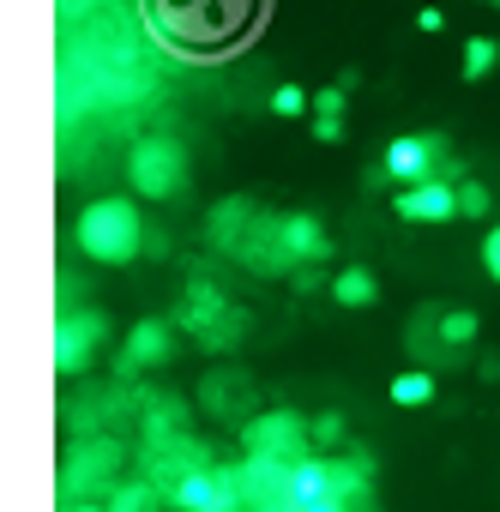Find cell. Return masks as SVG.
Masks as SVG:
<instances>
[{
  "label": "cell",
  "mask_w": 500,
  "mask_h": 512,
  "mask_svg": "<svg viewBox=\"0 0 500 512\" xmlns=\"http://www.w3.org/2000/svg\"><path fill=\"white\" fill-rule=\"evenodd\" d=\"M73 241H79L85 260H97V266H127V260H139V253H145L139 205L121 199V193L91 199V205L79 211V223H73Z\"/></svg>",
  "instance_id": "6da1fadb"
},
{
  "label": "cell",
  "mask_w": 500,
  "mask_h": 512,
  "mask_svg": "<svg viewBox=\"0 0 500 512\" xmlns=\"http://www.w3.org/2000/svg\"><path fill=\"white\" fill-rule=\"evenodd\" d=\"M127 181H133V193H145V199H175V193L187 187V151H181V139H169V133L139 139V145L127 151Z\"/></svg>",
  "instance_id": "7a4b0ae2"
},
{
  "label": "cell",
  "mask_w": 500,
  "mask_h": 512,
  "mask_svg": "<svg viewBox=\"0 0 500 512\" xmlns=\"http://www.w3.org/2000/svg\"><path fill=\"white\" fill-rule=\"evenodd\" d=\"M115 470H121V440L109 434H91L67 452V470H61V494L67 500H91L97 488H115Z\"/></svg>",
  "instance_id": "3957f363"
},
{
  "label": "cell",
  "mask_w": 500,
  "mask_h": 512,
  "mask_svg": "<svg viewBox=\"0 0 500 512\" xmlns=\"http://www.w3.org/2000/svg\"><path fill=\"white\" fill-rule=\"evenodd\" d=\"M241 446L296 464V458H308V422L296 410H254V416L241 422Z\"/></svg>",
  "instance_id": "277c9868"
},
{
  "label": "cell",
  "mask_w": 500,
  "mask_h": 512,
  "mask_svg": "<svg viewBox=\"0 0 500 512\" xmlns=\"http://www.w3.org/2000/svg\"><path fill=\"white\" fill-rule=\"evenodd\" d=\"M380 175L398 181V187H410V181H422V175H452V181H458V163L446 157V139H440V133H410V139H392V145H386Z\"/></svg>",
  "instance_id": "5b68a950"
},
{
  "label": "cell",
  "mask_w": 500,
  "mask_h": 512,
  "mask_svg": "<svg viewBox=\"0 0 500 512\" xmlns=\"http://www.w3.org/2000/svg\"><path fill=\"white\" fill-rule=\"evenodd\" d=\"M169 500H175L181 512H241V470L199 464V470H187V476L169 488Z\"/></svg>",
  "instance_id": "8992f818"
},
{
  "label": "cell",
  "mask_w": 500,
  "mask_h": 512,
  "mask_svg": "<svg viewBox=\"0 0 500 512\" xmlns=\"http://www.w3.org/2000/svg\"><path fill=\"white\" fill-rule=\"evenodd\" d=\"M392 211L404 223H452L458 217V181L452 175H422L392 193Z\"/></svg>",
  "instance_id": "52a82bcc"
},
{
  "label": "cell",
  "mask_w": 500,
  "mask_h": 512,
  "mask_svg": "<svg viewBox=\"0 0 500 512\" xmlns=\"http://www.w3.org/2000/svg\"><path fill=\"white\" fill-rule=\"evenodd\" d=\"M181 326H187V332H199V344H211V350H229V344L241 338V314H229V308H223V296H217L211 284H193V290H187Z\"/></svg>",
  "instance_id": "ba28073f"
},
{
  "label": "cell",
  "mask_w": 500,
  "mask_h": 512,
  "mask_svg": "<svg viewBox=\"0 0 500 512\" xmlns=\"http://www.w3.org/2000/svg\"><path fill=\"white\" fill-rule=\"evenodd\" d=\"M103 338H109V320H103L97 308L61 314V326H55V368H61V374H79V368L97 356Z\"/></svg>",
  "instance_id": "9c48e42d"
},
{
  "label": "cell",
  "mask_w": 500,
  "mask_h": 512,
  "mask_svg": "<svg viewBox=\"0 0 500 512\" xmlns=\"http://www.w3.org/2000/svg\"><path fill=\"white\" fill-rule=\"evenodd\" d=\"M169 350H175V326H169V320H139V326L127 332L121 368H127V374H139V368H157V362H169Z\"/></svg>",
  "instance_id": "30bf717a"
},
{
  "label": "cell",
  "mask_w": 500,
  "mask_h": 512,
  "mask_svg": "<svg viewBox=\"0 0 500 512\" xmlns=\"http://www.w3.org/2000/svg\"><path fill=\"white\" fill-rule=\"evenodd\" d=\"M278 241H284V253H290V266L302 260H326L332 253V241H326V229H320V217H308V211H296V217H278Z\"/></svg>",
  "instance_id": "8fae6325"
},
{
  "label": "cell",
  "mask_w": 500,
  "mask_h": 512,
  "mask_svg": "<svg viewBox=\"0 0 500 512\" xmlns=\"http://www.w3.org/2000/svg\"><path fill=\"white\" fill-rule=\"evenodd\" d=\"M326 290H332V302H338V308H368V302L380 296L374 272H362V266H344V272H338V278H332Z\"/></svg>",
  "instance_id": "7c38bea8"
},
{
  "label": "cell",
  "mask_w": 500,
  "mask_h": 512,
  "mask_svg": "<svg viewBox=\"0 0 500 512\" xmlns=\"http://www.w3.org/2000/svg\"><path fill=\"white\" fill-rule=\"evenodd\" d=\"M386 398H392V404H404V410H422V404H434V380H428L422 368H410V374H392Z\"/></svg>",
  "instance_id": "4fadbf2b"
},
{
  "label": "cell",
  "mask_w": 500,
  "mask_h": 512,
  "mask_svg": "<svg viewBox=\"0 0 500 512\" xmlns=\"http://www.w3.org/2000/svg\"><path fill=\"white\" fill-rule=\"evenodd\" d=\"M103 512H157V482H115Z\"/></svg>",
  "instance_id": "5bb4252c"
},
{
  "label": "cell",
  "mask_w": 500,
  "mask_h": 512,
  "mask_svg": "<svg viewBox=\"0 0 500 512\" xmlns=\"http://www.w3.org/2000/svg\"><path fill=\"white\" fill-rule=\"evenodd\" d=\"M500 67V43L494 37H470L464 43V79H488Z\"/></svg>",
  "instance_id": "9a60e30c"
},
{
  "label": "cell",
  "mask_w": 500,
  "mask_h": 512,
  "mask_svg": "<svg viewBox=\"0 0 500 512\" xmlns=\"http://www.w3.org/2000/svg\"><path fill=\"white\" fill-rule=\"evenodd\" d=\"M470 338H476V314H470V308H452V314H440V344L464 350Z\"/></svg>",
  "instance_id": "2e32d148"
},
{
  "label": "cell",
  "mask_w": 500,
  "mask_h": 512,
  "mask_svg": "<svg viewBox=\"0 0 500 512\" xmlns=\"http://www.w3.org/2000/svg\"><path fill=\"white\" fill-rule=\"evenodd\" d=\"M272 109H278L284 121H296V115H308L314 103H308V91H302V85H278V91H272Z\"/></svg>",
  "instance_id": "e0dca14e"
},
{
  "label": "cell",
  "mask_w": 500,
  "mask_h": 512,
  "mask_svg": "<svg viewBox=\"0 0 500 512\" xmlns=\"http://www.w3.org/2000/svg\"><path fill=\"white\" fill-rule=\"evenodd\" d=\"M488 187L482 181H458V217H488Z\"/></svg>",
  "instance_id": "ac0fdd59"
},
{
  "label": "cell",
  "mask_w": 500,
  "mask_h": 512,
  "mask_svg": "<svg viewBox=\"0 0 500 512\" xmlns=\"http://www.w3.org/2000/svg\"><path fill=\"white\" fill-rule=\"evenodd\" d=\"M308 103H314V115H344L350 109V91L344 85H326V91H308Z\"/></svg>",
  "instance_id": "d6986e66"
},
{
  "label": "cell",
  "mask_w": 500,
  "mask_h": 512,
  "mask_svg": "<svg viewBox=\"0 0 500 512\" xmlns=\"http://www.w3.org/2000/svg\"><path fill=\"white\" fill-rule=\"evenodd\" d=\"M308 440H320V446H338V440H344V416H338V410L314 416V422H308Z\"/></svg>",
  "instance_id": "ffe728a7"
},
{
  "label": "cell",
  "mask_w": 500,
  "mask_h": 512,
  "mask_svg": "<svg viewBox=\"0 0 500 512\" xmlns=\"http://www.w3.org/2000/svg\"><path fill=\"white\" fill-rule=\"evenodd\" d=\"M482 272H488V278L500 284V223H494V229L482 235Z\"/></svg>",
  "instance_id": "44dd1931"
},
{
  "label": "cell",
  "mask_w": 500,
  "mask_h": 512,
  "mask_svg": "<svg viewBox=\"0 0 500 512\" xmlns=\"http://www.w3.org/2000/svg\"><path fill=\"white\" fill-rule=\"evenodd\" d=\"M314 139L320 145H338L344 139V115H314Z\"/></svg>",
  "instance_id": "7402d4cb"
},
{
  "label": "cell",
  "mask_w": 500,
  "mask_h": 512,
  "mask_svg": "<svg viewBox=\"0 0 500 512\" xmlns=\"http://www.w3.org/2000/svg\"><path fill=\"white\" fill-rule=\"evenodd\" d=\"M103 0H61V19H85V13H97Z\"/></svg>",
  "instance_id": "603a6c76"
},
{
  "label": "cell",
  "mask_w": 500,
  "mask_h": 512,
  "mask_svg": "<svg viewBox=\"0 0 500 512\" xmlns=\"http://www.w3.org/2000/svg\"><path fill=\"white\" fill-rule=\"evenodd\" d=\"M416 25H422V31H440V25H446V13H440V7H422V13H416Z\"/></svg>",
  "instance_id": "cb8c5ba5"
},
{
  "label": "cell",
  "mask_w": 500,
  "mask_h": 512,
  "mask_svg": "<svg viewBox=\"0 0 500 512\" xmlns=\"http://www.w3.org/2000/svg\"><path fill=\"white\" fill-rule=\"evenodd\" d=\"M67 512H103V506H85V500H73V506H67Z\"/></svg>",
  "instance_id": "d4e9b609"
},
{
  "label": "cell",
  "mask_w": 500,
  "mask_h": 512,
  "mask_svg": "<svg viewBox=\"0 0 500 512\" xmlns=\"http://www.w3.org/2000/svg\"><path fill=\"white\" fill-rule=\"evenodd\" d=\"M482 7H500V0H482Z\"/></svg>",
  "instance_id": "484cf974"
}]
</instances>
